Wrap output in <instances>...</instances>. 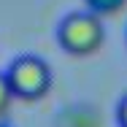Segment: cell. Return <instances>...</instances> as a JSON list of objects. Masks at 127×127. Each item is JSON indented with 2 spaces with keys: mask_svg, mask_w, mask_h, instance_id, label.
I'll return each instance as SVG.
<instances>
[{
  "mask_svg": "<svg viewBox=\"0 0 127 127\" xmlns=\"http://www.w3.org/2000/svg\"><path fill=\"white\" fill-rule=\"evenodd\" d=\"M57 41L60 46L73 54V57H89L103 46L105 41V27L103 19L89 11H73L68 14L57 27Z\"/></svg>",
  "mask_w": 127,
  "mask_h": 127,
  "instance_id": "1",
  "label": "cell"
},
{
  "mask_svg": "<svg viewBox=\"0 0 127 127\" xmlns=\"http://www.w3.org/2000/svg\"><path fill=\"white\" fill-rule=\"evenodd\" d=\"M5 81H8L14 97H19V100H41L51 89V68L46 60H41L35 54H25V57H16L8 65Z\"/></svg>",
  "mask_w": 127,
  "mask_h": 127,
  "instance_id": "2",
  "label": "cell"
},
{
  "mask_svg": "<svg viewBox=\"0 0 127 127\" xmlns=\"http://www.w3.org/2000/svg\"><path fill=\"white\" fill-rule=\"evenodd\" d=\"M84 3H87V11H89V14H95V16L105 19V16L119 14V11L125 8L127 0H84Z\"/></svg>",
  "mask_w": 127,
  "mask_h": 127,
  "instance_id": "3",
  "label": "cell"
},
{
  "mask_svg": "<svg viewBox=\"0 0 127 127\" xmlns=\"http://www.w3.org/2000/svg\"><path fill=\"white\" fill-rule=\"evenodd\" d=\"M14 92H11V87H8V81H5V73H0V119L11 111V105H14Z\"/></svg>",
  "mask_w": 127,
  "mask_h": 127,
  "instance_id": "4",
  "label": "cell"
},
{
  "mask_svg": "<svg viewBox=\"0 0 127 127\" xmlns=\"http://www.w3.org/2000/svg\"><path fill=\"white\" fill-rule=\"evenodd\" d=\"M116 122H119V127H127V95L116 105Z\"/></svg>",
  "mask_w": 127,
  "mask_h": 127,
  "instance_id": "5",
  "label": "cell"
},
{
  "mask_svg": "<svg viewBox=\"0 0 127 127\" xmlns=\"http://www.w3.org/2000/svg\"><path fill=\"white\" fill-rule=\"evenodd\" d=\"M0 127H8V125H3V122H0Z\"/></svg>",
  "mask_w": 127,
  "mask_h": 127,
  "instance_id": "6",
  "label": "cell"
}]
</instances>
